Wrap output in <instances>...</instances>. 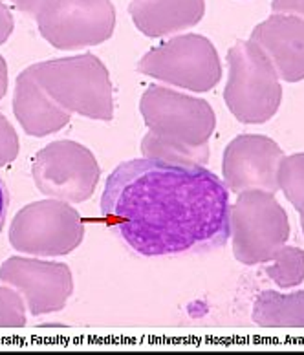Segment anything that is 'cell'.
Segmentation results:
<instances>
[{"label": "cell", "instance_id": "obj_11", "mask_svg": "<svg viewBox=\"0 0 304 355\" xmlns=\"http://www.w3.org/2000/svg\"><path fill=\"white\" fill-rule=\"evenodd\" d=\"M282 148L260 134H242L229 143L223 153L222 174L229 193L244 191H279V165L282 162Z\"/></svg>", "mask_w": 304, "mask_h": 355}, {"label": "cell", "instance_id": "obj_3", "mask_svg": "<svg viewBox=\"0 0 304 355\" xmlns=\"http://www.w3.org/2000/svg\"><path fill=\"white\" fill-rule=\"evenodd\" d=\"M28 68L46 94L66 112H76L97 121H112L114 97L110 73L97 55L62 57Z\"/></svg>", "mask_w": 304, "mask_h": 355}, {"label": "cell", "instance_id": "obj_13", "mask_svg": "<svg viewBox=\"0 0 304 355\" xmlns=\"http://www.w3.org/2000/svg\"><path fill=\"white\" fill-rule=\"evenodd\" d=\"M13 114L28 136L46 137L59 132L70 123V112L59 107L35 81V77L26 68L17 77L13 94Z\"/></svg>", "mask_w": 304, "mask_h": 355}, {"label": "cell", "instance_id": "obj_16", "mask_svg": "<svg viewBox=\"0 0 304 355\" xmlns=\"http://www.w3.org/2000/svg\"><path fill=\"white\" fill-rule=\"evenodd\" d=\"M264 273L282 289L295 288L304 280V251L284 245L271 262H266Z\"/></svg>", "mask_w": 304, "mask_h": 355}, {"label": "cell", "instance_id": "obj_6", "mask_svg": "<svg viewBox=\"0 0 304 355\" xmlns=\"http://www.w3.org/2000/svg\"><path fill=\"white\" fill-rule=\"evenodd\" d=\"M137 71L171 87L208 92L222 79V62L208 37L185 33L149 50Z\"/></svg>", "mask_w": 304, "mask_h": 355}, {"label": "cell", "instance_id": "obj_25", "mask_svg": "<svg viewBox=\"0 0 304 355\" xmlns=\"http://www.w3.org/2000/svg\"><path fill=\"white\" fill-rule=\"evenodd\" d=\"M301 227H303V233H304V216H303V220H301Z\"/></svg>", "mask_w": 304, "mask_h": 355}, {"label": "cell", "instance_id": "obj_1", "mask_svg": "<svg viewBox=\"0 0 304 355\" xmlns=\"http://www.w3.org/2000/svg\"><path fill=\"white\" fill-rule=\"evenodd\" d=\"M101 216L140 257L208 253L231 236L229 189L198 163H121L105 183Z\"/></svg>", "mask_w": 304, "mask_h": 355}, {"label": "cell", "instance_id": "obj_18", "mask_svg": "<svg viewBox=\"0 0 304 355\" xmlns=\"http://www.w3.org/2000/svg\"><path fill=\"white\" fill-rule=\"evenodd\" d=\"M26 322V302L19 291L0 286V328H22Z\"/></svg>", "mask_w": 304, "mask_h": 355}, {"label": "cell", "instance_id": "obj_23", "mask_svg": "<svg viewBox=\"0 0 304 355\" xmlns=\"http://www.w3.org/2000/svg\"><path fill=\"white\" fill-rule=\"evenodd\" d=\"M8 207H10V191H8V185L2 182L0 178V233L4 229L6 216H8Z\"/></svg>", "mask_w": 304, "mask_h": 355}, {"label": "cell", "instance_id": "obj_5", "mask_svg": "<svg viewBox=\"0 0 304 355\" xmlns=\"http://www.w3.org/2000/svg\"><path fill=\"white\" fill-rule=\"evenodd\" d=\"M229 222L233 254L240 264L271 262L289 239L288 214L268 191L239 193Z\"/></svg>", "mask_w": 304, "mask_h": 355}, {"label": "cell", "instance_id": "obj_2", "mask_svg": "<svg viewBox=\"0 0 304 355\" xmlns=\"http://www.w3.org/2000/svg\"><path fill=\"white\" fill-rule=\"evenodd\" d=\"M140 112L149 127L142 141L143 157L208 163L209 139L217 127V117L205 99L167 87H151L142 96Z\"/></svg>", "mask_w": 304, "mask_h": 355}, {"label": "cell", "instance_id": "obj_9", "mask_svg": "<svg viewBox=\"0 0 304 355\" xmlns=\"http://www.w3.org/2000/svg\"><path fill=\"white\" fill-rule=\"evenodd\" d=\"M39 33L57 50H77L108 41L116 28L110 0H53L37 17Z\"/></svg>", "mask_w": 304, "mask_h": 355}, {"label": "cell", "instance_id": "obj_21", "mask_svg": "<svg viewBox=\"0 0 304 355\" xmlns=\"http://www.w3.org/2000/svg\"><path fill=\"white\" fill-rule=\"evenodd\" d=\"M11 2L15 4L17 10H21L26 15L37 19V17L41 15L46 6H50L53 0H11Z\"/></svg>", "mask_w": 304, "mask_h": 355}, {"label": "cell", "instance_id": "obj_8", "mask_svg": "<svg viewBox=\"0 0 304 355\" xmlns=\"http://www.w3.org/2000/svg\"><path fill=\"white\" fill-rule=\"evenodd\" d=\"M31 176L46 198L81 203L92 198L101 167L90 148L71 139L46 145L33 157Z\"/></svg>", "mask_w": 304, "mask_h": 355}, {"label": "cell", "instance_id": "obj_10", "mask_svg": "<svg viewBox=\"0 0 304 355\" xmlns=\"http://www.w3.org/2000/svg\"><path fill=\"white\" fill-rule=\"evenodd\" d=\"M0 282L24 297L26 308L33 317L65 310L74 293L71 271L61 262L10 257L0 266Z\"/></svg>", "mask_w": 304, "mask_h": 355}, {"label": "cell", "instance_id": "obj_20", "mask_svg": "<svg viewBox=\"0 0 304 355\" xmlns=\"http://www.w3.org/2000/svg\"><path fill=\"white\" fill-rule=\"evenodd\" d=\"M271 10L284 15H297L304 19V0H273Z\"/></svg>", "mask_w": 304, "mask_h": 355}, {"label": "cell", "instance_id": "obj_4", "mask_svg": "<svg viewBox=\"0 0 304 355\" xmlns=\"http://www.w3.org/2000/svg\"><path fill=\"white\" fill-rule=\"evenodd\" d=\"M229 76L223 101L237 119L260 125L277 114L282 101L280 77L257 42L237 41L228 51Z\"/></svg>", "mask_w": 304, "mask_h": 355}, {"label": "cell", "instance_id": "obj_19", "mask_svg": "<svg viewBox=\"0 0 304 355\" xmlns=\"http://www.w3.org/2000/svg\"><path fill=\"white\" fill-rule=\"evenodd\" d=\"M19 156V136L10 119L0 114V167L10 165Z\"/></svg>", "mask_w": 304, "mask_h": 355}, {"label": "cell", "instance_id": "obj_17", "mask_svg": "<svg viewBox=\"0 0 304 355\" xmlns=\"http://www.w3.org/2000/svg\"><path fill=\"white\" fill-rule=\"evenodd\" d=\"M279 189L295 211L304 216V153L284 156L279 165Z\"/></svg>", "mask_w": 304, "mask_h": 355}, {"label": "cell", "instance_id": "obj_7", "mask_svg": "<svg viewBox=\"0 0 304 355\" xmlns=\"http://www.w3.org/2000/svg\"><path fill=\"white\" fill-rule=\"evenodd\" d=\"M81 214L62 200L28 203L10 225L11 248L33 257H65L83 244Z\"/></svg>", "mask_w": 304, "mask_h": 355}, {"label": "cell", "instance_id": "obj_12", "mask_svg": "<svg viewBox=\"0 0 304 355\" xmlns=\"http://www.w3.org/2000/svg\"><path fill=\"white\" fill-rule=\"evenodd\" d=\"M251 41L262 48L279 77L286 83L304 79V19L275 13L255 26Z\"/></svg>", "mask_w": 304, "mask_h": 355}, {"label": "cell", "instance_id": "obj_15", "mask_svg": "<svg viewBox=\"0 0 304 355\" xmlns=\"http://www.w3.org/2000/svg\"><path fill=\"white\" fill-rule=\"evenodd\" d=\"M253 322L262 328H304V289L289 295L262 291L255 300Z\"/></svg>", "mask_w": 304, "mask_h": 355}, {"label": "cell", "instance_id": "obj_24", "mask_svg": "<svg viewBox=\"0 0 304 355\" xmlns=\"http://www.w3.org/2000/svg\"><path fill=\"white\" fill-rule=\"evenodd\" d=\"M6 92H8V64L4 57L0 55V101L6 96Z\"/></svg>", "mask_w": 304, "mask_h": 355}, {"label": "cell", "instance_id": "obj_14", "mask_svg": "<svg viewBox=\"0 0 304 355\" xmlns=\"http://www.w3.org/2000/svg\"><path fill=\"white\" fill-rule=\"evenodd\" d=\"M128 13L143 35L169 37L202 21L205 0H132Z\"/></svg>", "mask_w": 304, "mask_h": 355}, {"label": "cell", "instance_id": "obj_22", "mask_svg": "<svg viewBox=\"0 0 304 355\" xmlns=\"http://www.w3.org/2000/svg\"><path fill=\"white\" fill-rule=\"evenodd\" d=\"M13 15H11V11L8 10V6L0 0V44H4L10 35L13 33Z\"/></svg>", "mask_w": 304, "mask_h": 355}]
</instances>
